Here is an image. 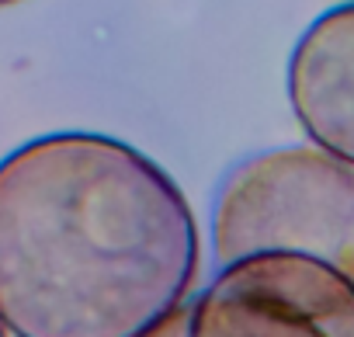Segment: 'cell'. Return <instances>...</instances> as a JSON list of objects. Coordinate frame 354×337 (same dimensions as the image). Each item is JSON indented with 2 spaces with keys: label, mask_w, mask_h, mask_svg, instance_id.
Returning <instances> with one entry per match:
<instances>
[{
  "label": "cell",
  "mask_w": 354,
  "mask_h": 337,
  "mask_svg": "<svg viewBox=\"0 0 354 337\" xmlns=\"http://www.w3.org/2000/svg\"><path fill=\"white\" fill-rule=\"evenodd\" d=\"M185 192L136 146L49 132L0 160V320L15 337H146L198 275Z\"/></svg>",
  "instance_id": "6da1fadb"
},
{
  "label": "cell",
  "mask_w": 354,
  "mask_h": 337,
  "mask_svg": "<svg viewBox=\"0 0 354 337\" xmlns=\"http://www.w3.org/2000/svg\"><path fill=\"white\" fill-rule=\"evenodd\" d=\"M219 264L292 251L354 278V167L319 146H281L240 160L212 209Z\"/></svg>",
  "instance_id": "7a4b0ae2"
},
{
  "label": "cell",
  "mask_w": 354,
  "mask_h": 337,
  "mask_svg": "<svg viewBox=\"0 0 354 337\" xmlns=\"http://www.w3.org/2000/svg\"><path fill=\"white\" fill-rule=\"evenodd\" d=\"M188 337H354V278L292 251L226 261L188 306Z\"/></svg>",
  "instance_id": "3957f363"
},
{
  "label": "cell",
  "mask_w": 354,
  "mask_h": 337,
  "mask_svg": "<svg viewBox=\"0 0 354 337\" xmlns=\"http://www.w3.org/2000/svg\"><path fill=\"white\" fill-rule=\"evenodd\" d=\"M285 84L306 139L354 167V0L323 11L299 35Z\"/></svg>",
  "instance_id": "277c9868"
},
{
  "label": "cell",
  "mask_w": 354,
  "mask_h": 337,
  "mask_svg": "<svg viewBox=\"0 0 354 337\" xmlns=\"http://www.w3.org/2000/svg\"><path fill=\"white\" fill-rule=\"evenodd\" d=\"M146 337H188V306H181L170 320H163L156 330H149Z\"/></svg>",
  "instance_id": "5b68a950"
},
{
  "label": "cell",
  "mask_w": 354,
  "mask_h": 337,
  "mask_svg": "<svg viewBox=\"0 0 354 337\" xmlns=\"http://www.w3.org/2000/svg\"><path fill=\"white\" fill-rule=\"evenodd\" d=\"M0 337H8V327H4V320H0Z\"/></svg>",
  "instance_id": "8992f818"
},
{
  "label": "cell",
  "mask_w": 354,
  "mask_h": 337,
  "mask_svg": "<svg viewBox=\"0 0 354 337\" xmlns=\"http://www.w3.org/2000/svg\"><path fill=\"white\" fill-rule=\"evenodd\" d=\"M4 4H18V0H0V8H4Z\"/></svg>",
  "instance_id": "52a82bcc"
}]
</instances>
